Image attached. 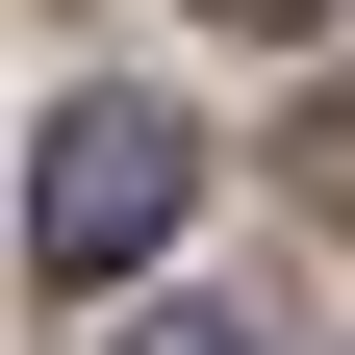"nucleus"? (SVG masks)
<instances>
[{
    "instance_id": "obj_1",
    "label": "nucleus",
    "mask_w": 355,
    "mask_h": 355,
    "mask_svg": "<svg viewBox=\"0 0 355 355\" xmlns=\"http://www.w3.org/2000/svg\"><path fill=\"white\" fill-rule=\"evenodd\" d=\"M178 203H203V127L178 102H51V153H26V254L51 279H127Z\"/></svg>"
},
{
    "instance_id": "obj_2",
    "label": "nucleus",
    "mask_w": 355,
    "mask_h": 355,
    "mask_svg": "<svg viewBox=\"0 0 355 355\" xmlns=\"http://www.w3.org/2000/svg\"><path fill=\"white\" fill-rule=\"evenodd\" d=\"M127 355H279V304H178V330H127Z\"/></svg>"
},
{
    "instance_id": "obj_3",
    "label": "nucleus",
    "mask_w": 355,
    "mask_h": 355,
    "mask_svg": "<svg viewBox=\"0 0 355 355\" xmlns=\"http://www.w3.org/2000/svg\"><path fill=\"white\" fill-rule=\"evenodd\" d=\"M229 26H330V0H229Z\"/></svg>"
}]
</instances>
